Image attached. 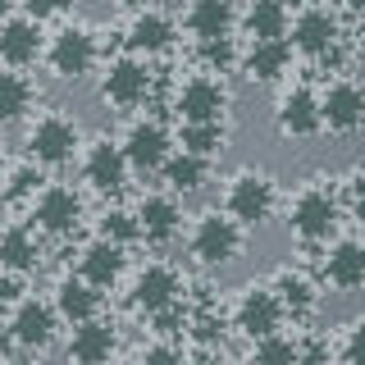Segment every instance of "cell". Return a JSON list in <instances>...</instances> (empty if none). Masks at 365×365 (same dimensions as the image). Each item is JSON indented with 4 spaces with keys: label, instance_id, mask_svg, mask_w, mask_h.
<instances>
[{
    "label": "cell",
    "instance_id": "9",
    "mask_svg": "<svg viewBox=\"0 0 365 365\" xmlns=\"http://www.w3.org/2000/svg\"><path fill=\"white\" fill-rule=\"evenodd\" d=\"M55 329H60V311H55V302L23 297L19 311L9 315V342L23 347V351H46L55 342Z\"/></svg>",
    "mask_w": 365,
    "mask_h": 365
},
{
    "label": "cell",
    "instance_id": "33",
    "mask_svg": "<svg viewBox=\"0 0 365 365\" xmlns=\"http://www.w3.org/2000/svg\"><path fill=\"white\" fill-rule=\"evenodd\" d=\"M101 237H106V242H119V247L137 242V237H142L137 210H123V205H110V210H101Z\"/></svg>",
    "mask_w": 365,
    "mask_h": 365
},
{
    "label": "cell",
    "instance_id": "2",
    "mask_svg": "<svg viewBox=\"0 0 365 365\" xmlns=\"http://www.w3.org/2000/svg\"><path fill=\"white\" fill-rule=\"evenodd\" d=\"M274 205H279V187H274L269 174H260V169H242V174L228 178V192H224V210L233 215L242 228H256L265 224L274 215Z\"/></svg>",
    "mask_w": 365,
    "mask_h": 365
},
{
    "label": "cell",
    "instance_id": "15",
    "mask_svg": "<svg viewBox=\"0 0 365 365\" xmlns=\"http://www.w3.org/2000/svg\"><path fill=\"white\" fill-rule=\"evenodd\" d=\"M178 292H182L178 269H174V265H160V260H155V265H146V269L133 279L128 302H133L142 315H160V311H169V306H178Z\"/></svg>",
    "mask_w": 365,
    "mask_h": 365
},
{
    "label": "cell",
    "instance_id": "29",
    "mask_svg": "<svg viewBox=\"0 0 365 365\" xmlns=\"http://www.w3.org/2000/svg\"><path fill=\"white\" fill-rule=\"evenodd\" d=\"M242 23H247L251 41H279L288 32V5L283 0H251Z\"/></svg>",
    "mask_w": 365,
    "mask_h": 365
},
{
    "label": "cell",
    "instance_id": "40",
    "mask_svg": "<svg viewBox=\"0 0 365 365\" xmlns=\"http://www.w3.org/2000/svg\"><path fill=\"white\" fill-rule=\"evenodd\" d=\"M23 5H28V14L41 23V19H51V14H64L68 0H23Z\"/></svg>",
    "mask_w": 365,
    "mask_h": 365
},
{
    "label": "cell",
    "instance_id": "26",
    "mask_svg": "<svg viewBox=\"0 0 365 365\" xmlns=\"http://www.w3.org/2000/svg\"><path fill=\"white\" fill-rule=\"evenodd\" d=\"M174 46V19L160 14V9H146V14L133 19L128 28V51L133 55H160Z\"/></svg>",
    "mask_w": 365,
    "mask_h": 365
},
{
    "label": "cell",
    "instance_id": "4",
    "mask_svg": "<svg viewBox=\"0 0 365 365\" xmlns=\"http://www.w3.org/2000/svg\"><path fill=\"white\" fill-rule=\"evenodd\" d=\"M338 215H342V205L329 187H302L288 205V224L302 242H324L338 228Z\"/></svg>",
    "mask_w": 365,
    "mask_h": 365
},
{
    "label": "cell",
    "instance_id": "11",
    "mask_svg": "<svg viewBox=\"0 0 365 365\" xmlns=\"http://www.w3.org/2000/svg\"><path fill=\"white\" fill-rule=\"evenodd\" d=\"M274 128L283 137H292V142H306V137H315L324 128V110H319V96L311 87H288L279 96V106H274Z\"/></svg>",
    "mask_w": 365,
    "mask_h": 365
},
{
    "label": "cell",
    "instance_id": "35",
    "mask_svg": "<svg viewBox=\"0 0 365 365\" xmlns=\"http://www.w3.org/2000/svg\"><path fill=\"white\" fill-rule=\"evenodd\" d=\"M37 182H41V174H37V165H19L14 174L5 178V187H0V192H5L9 201H19V197H37V192H41Z\"/></svg>",
    "mask_w": 365,
    "mask_h": 365
},
{
    "label": "cell",
    "instance_id": "42",
    "mask_svg": "<svg viewBox=\"0 0 365 365\" xmlns=\"http://www.w3.org/2000/svg\"><path fill=\"white\" fill-rule=\"evenodd\" d=\"M119 5H133L137 9V5H151V0H119Z\"/></svg>",
    "mask_w": 365,
    "mask_h": 365
},
{
    "label": "cell",
    "instance_id": "36",
    "mask_svg": "<svg viewBox=\"0 0 365 365\" xmlns=\"http://www.w3.org/2000/svg\"><path fill=\"white\" fill-rule=\"evenodd\" d=\"M342 210H347L356 224H365V169L347 174V182H342Z\"/></svg>",
    "mask_w": 365,
    "mask_h": 365
},
{
    "label": "cell",
    "instance_id": "16",
    "mask_svg": "<svg viewBox=\"0 0 365 365\" xmlns=\"http://www.w3.org/2000/svg\"><path fill=\"white\" fill-rule=\"evenodd\" d=\"M114 347H119V329L96 315V319H87V324H73L64 356H68V365H110Z\"/></svg>",
    "mask_w": 365,
    "mask_h": 365
},
{
    "label": "cell",
    "instance_id": "37",
    "mask_svg": "<svg viewBox=\"0 0 365 365\" xmlns=\"http://www.w3.org/2000/svg\"><path fill=\"white\" fill-rule=\"evenodd\" d=\"M137 365H187V356H182V347H174L169 338H155L151 347H142Z\"/></svg>",
    "mask_w": 365,
    "mask_h": 365
},
{
    "label": "cell",
    "instance_id": "17",
    "mask_svg": "<svg viewBox=\"0 0 365 365\" xmlns=\"http://www.w3.org/2000/svg\"><path fill=\"white\" fill-rule=\"evenodd\" d=\"M319 274H324V283L334 292H356L365 288V242H356V237H342V242H334L324 251V265H319Z\"/></svg>",
    "mask_w": 365,
    "mask_h": 365
},
{
    "label": "cell",
    "instance_id": "25",
    "mask_svg": "<svg viewBox=\"0 0 365 365\" xmlns=\"http://www.w3.org/2000/svg\"><path fill=\"white\" fill-rule=\"evenodd\" d=\"M274 292H279V302H283V311H288L292 319H306V315H315V306H319V288L311 279H306L302 269H279L274 274V283H269Z\"/></svg>",
    "mask_w": 365,
    "mask_h": 365
},
{
    "label": "cell",
    "instance_id": "1",
    "mask_svg": "<svg viewBox=\"0 0 365 365\" xmlns=\"http://www.w3.org/2000/svg\"><path fill=\"white\" fill-rule=\"evenodd\" d=\"M242 224L233 220L228 210H205L197 224H192V237H187V251L192 260L205 269H224L242 256Z\"/></svg>",
    "mask_w": 365,
    "mask_h": 365
},
{
    "label": "cell",
    "instance_id": "23",
    "mask_svg": "<svg viewBox=\"0 0 365 365\" xmlns=\"http://www.w3.org/2000/svg\"><path fill=\"white\" fill-rule=\"evenodd\" d=\"M123 265H128L123 247L96 237V242L83 251V260H78V274H83L91 288H114V283H119V274H123Z\"/></svg>",
    "mask_w": 365,
    "mask_h": 365
},
{
    "label": "cell",
    "instance_id": "18",
    "mask_svg": "<svg viewBox=\"0 0 365 365\" xmlns=\"http://www.w3.org/2000/svg\"><path fill=\"white\" fill-rule=\"evenodd\" d=\"M137 224H142V237L146 242H169V237H178L182 228V205L174 192H146L142 201H137Z\"/></svg>",
    "mask_w": 365,
    "mask_h": 365
},
{
    "label": "cell",
    "instance_id": "8",
    "mask_svg": "<svg viewBox=\"0 0 365 365\" xmlns=\"http://www.w3.org/2000/svg\"><path fill=\"white\" fill-rule=\"evenodd\" d=\"M101 96H106L114 110H137L142 106V101L151 96V68H146L142 55H119V60H110Z\"/></svg>",
    "mask_w": 365,
    "mask_h": 365
},
{
    "label": "cell",
    "instance_id": "14",
    "mask_svg": "<svg viewBox=\"0 0 365 365\" xmlns=\"http://www.w3.org/2000/svg\"><path fill=\"white\" fill-rule=\"evenodd\" d=\"M46 60H51V73L55 78L78 83V78H87L91 64H96V37H91L87 28H64V32H55Z\"/></svg>",
    "mask_w": 365,
    "mask_h": 365
},
{
    "label": "cell",
    "instance_id": "19",
    "mask_svg": "<svg viewBox=\"0 0 365 365\" xmlns=\"http://www.w3.org/2000/svg\"><path fill=\"white\" fill-rule=\"evenodd\" d=\"M292 68V41H251V51L242 55V73L247 83H279L283 73Z\"/></svg>",
    "mask_w": 365,
    "mask_h": 365
},
{
    "label": "cell",
    "instance_id": "6",
    "mask_svg": "<svg viewBox=\"0 0 365 365\" xmlns=\"http://www.w3.org/2000/svg\"><path fill=\"white\" fill-rule=\"evenodd\" d=\"M73 151H78V123L68 119V114L51 110V114H41V119L28 128V155L37 160V165H46V169L68 165Z\"/></svg>",
    "mask_w": 365,
    "mask_h": 365
},
{
    "label": "cell",
    "instance_id": "30",
    "mask_svg": "<svg viewBox=\"0 0 365 365\" xmlns=\"http://www.w3.org/2000/svg\"><path fill=\"white\" fill-rule=\"evenodd\" d=\"M32 96L37 87L28 73H0V123H19L32 110Z\"/></svg>",
    "mask_w": 365,
    "mask_h": 365
},
{
    "label": "cell",
    "instance_id": "13",
    "mask_svg": "<svg viewBox=\"0 0 365 365\" xmlns=\"http://www.w3.org/2000/svg\"><path fill=\"white\" fill-rule=\"evenodd\" d=\"M32 224H37L41 233H51V237L73 233V228L83 224V201H78V192L60 187V182L41 187L37 197H32Z\"/></svg>",
    "mask_w": 365,
    "mask_h": 365
},
{
    "label": "cell",
    "instance_id": "38",
    "mask_svg": "<svg viewBox=\"0 0 365 365\" xmlns=\"http://www.w3.org/2000/svg\"><path fill=\"white\" fill-rule=\"evenodd\" d=\"M19 302H23V274L0 269V319L14 315V311H19Z\"/></svg>",
    "mask_w": 365,
    "mask_h": 365
},
{
    "label": "cell",
    "instance_id": "41",
    "mask_svg": "<svg viewBox=\"0 0 365 365\" xmlns=\"http://www.w3.org/2000/svg\"><path fill=\"white\" fill-rule=\"evenodd\" d=\"M283 5H297V9H319V0H283Z\"/></svg>",
    "mask_w": 365,
    "mask_h": 365
},
{
    "label": "cell",
    "instance_id": "43",
    "mask_svg": "<svg viewBox=\"0 0 365 365\" xmlns=\"http://www.w3.org/2000/svg\"><path fill=\"white\" fill-rule=\"evenodd\" d=\"M9 5H14V0H0V14H5V9H9Z\"/></svg>",
    "mask_w": 365,
    "mask_h": 365
},
{
    "label": "cell",
    "instance_id": "20",
    "mask_svg": "<svg viewBox=\"0 0 365 365\" xmlns=\"http://www.w3.org/2000/svg\"><path fill=\"white\" fill-rule=\"evenodd\" d=\"M41 55V23L32 19V14H23V19H5L0 23V60H9L14 68L23 64H32Z\"/></svg>",
    "mask_w": 365,
    "mask_h": 365
},
{
    "label": "cell",
    "instance_id": "32",
    "mask_svg": "<svg viewBox=\"0 0 365 365\" xmlns=\"http://www.w3.org/2000/svg\"><path fill=\"white\" fill-rule=\"evenodd\" d=\"M178 146L201 160H215L224 151V123H182L178 128Z\"/></svg>",
    "mask_w": 365,
    "mask_h": 365
},
{
    "label": "cell",
    "instance_id": "5",
    "mask_svg": "<svg viewBox=\"0 0 365 365\" xmlns=\"http://www.w3.org/2000/svg\"><path fill=\"white\" fill-rule=\"evenodd\" d=\"M228 110V87L215 73H192L174 91V114L178 123H220Z\"/></svg>",
    "mask_w": 365,
    "mask_h": 365
},
{
    "label": "cell",
    "instance_id": "39",
    "mask_svg": "<svg viewBox=\"0 0 365 365\" xmlns=\"http://www.w3.org/2000/svg\"><path fill=\"white\" fill-rule=\"evenodd\" d=\"M342 361L347 365H365V319H351L342 334Z\"/></svg>",
    "mask_w": 365,
    "mask_h": 365
},
{
    "label": "cell",
    "instance_id": "27",
    "mask_svg": "<svg viewBox=\"0 0 365 365\" xmlns=\"http://www.w3.org/2000/svg\"><path fill=\"white\" fill-rule=\"evenodd\" d=\"M41 265V242H37V233L32 228H5L0 233V269H9V274H28V269H37Z\"/></svg>",
    "mask_w": 365,
    "mask_h": 365
},
{
    "label": "cell",
    "instance_id": "31",
    "mask_svg": "<svg viewBox=\"0 0 365 365\" xmlns=\"http://www.w3.org/2000/svg\"><path fill=\"white\" fill-rule=\"evenodd\" d=\"M247 365H302V338L292 334H269L260 342H251V361Z\"/></svg>",
    "mask_w": 365,
    "mask_h": 365
},
{
    "label": "cell",
    "instance_id": "44",
    "mask_svg": "<svg viewBox=\"0 0 365 365\" xmlns=\"http://www.w3.org/2000/svg\"><path fill=\"white\" fill-rule=\"evenodd\" d=\"M224 365H247V361H224Z\"/></svg>",
    "mask_w": 365,
    "mask_h": 365
},
{
    "label": "cell",
    "instance_id": "10",
    "mask_svg": "<svg viewBox=\"0 0 365 365\" xmlns=\"http://www.w3.org/2000/svg\"><path fill=\"white\" fill-rule=\"evenodd\" d=\"M119 146H123V155H128V165L137 169V174H160L165 160L174 155V151H169L174 142H169V133H165L160 119H133Z\"/></svg>",
    "mask_w": 365,
    "mask_h": 365
},
{
    "label": "cell",
    "instance_id": "7",
    "mask_svg": "<svg viewBox=\"0 0 365 365\" xmlns=\"http://www.w3.org/2000/svg\"><path fill=\"white\" fill-rule=\"evenodd\" d=\"M319 110H324V128L338 137H351L365 128V87L351 78H334L319 91Z\"/></svg>",
    "mask_w": 365,
    "mask_h": 365
},
{
    "label": "cell",
    "instance_id": "21",
    "mask_svg": "<svg viewBox=\"0 0 365 365\" xmlns=\"http://www.w3.org/2000/svg\"><path fill=\"white\" fill-rule=\"evenodd\" d=\"M55 311H60V319H68V324H87V319L101 315V288H91V283L83 279V274H68V279L55 283Z\"/></svg>",
    "mask_w": 365,
    "mask_h": 365
},
{
    "label": "cell",
    "instance_id": "28",
    "mask_svg": "<svg viewBox=\"0 0 365 365\" xmlns=\"http://www.w3.org/2000/svg\"><path fill=\"white\" fill-rule=\"evenodd\" d=\"M205 174H210V160H201V155H192V151H174L165 160V169H160V178H165V187L174 192H182V197H187V192H197L201 182H205Z\"/></svg>",
    "mask_w": 365,
    "mask_h": 365
},
{
    "label": "cell",
    "instance_id": "3",
    "mask_svg": "<svg viewBox=\"0 0 365 365\" xmlns=\"http://www.w3.org/2000/svg\"><path fill=\"white\" fill-rule=\"evenodd\" d=\"M283 319H288V311H283L279 292H274L269 283H247V288L237 292V302H233V329L242 338L260 342V338L279 334Z\"/></svg>",
    "mask_w": 365,
    "mask_h": 365
},
{
    "label": "cell",
    "instance_id": "22",
    "mask_svg": "<svg viewBox=\"0 0 365 365\" xmlns=\"http://www.w3.org/2000/svg\"><path fill=\"white\" fill-rule=\"evenodd\" d=\"M338 41V19L329 9H302L292 23V51L306 55H329Z\"/></svg>",
    "mask_w": 365,
    "mask_h": 365
},
{
    "label": "cell",
    "instance_id": "24",
    "mask_svg": "<svg viewBox=\"0 0 365 365\" xmlns=\"http://www.w3.org/2000/svg\"><path fill=\"white\" fill-rule=\"evenodd\" d=\"M233 23H237V9H233V0H192V9H187V32L197 41H220L233 32Z\"/></svg>",
    "mask_w": 365,
    "mask_h": 365
},
{
    "label": "cell",
    "instance_id": "34",
    "mask_svg": "<svg viewBox=\"0 0 365 365\" xmlns=\"http://www.w3.org/2000/svg\"><path fill=\"white\" fill-rule=\"evenodd\" d=\"M201 60H205V73H228L233 64H242V55L228 46V37H220V41H201Z\"/></svg>",
    "mask_w": 365,
    "mask_h": 365
},
{
    "label": "cell",
    "instance_id": "12",
    "mask_svg": "<svg viewBox=\"0 0 365 365\" xmlns=\"http://www.w3.org/2000/svg\"><path fill=\"white\" fill-rule=\"evenodd\" d=\"M128 174H133L128 155H123V146L110 142V137H96V142L83 151V178H87V187H96V192H106V197H114V192H123Z\"/></svg>",
    "mask_w": 365,
    "mask_h": 365
}]
</instances>
